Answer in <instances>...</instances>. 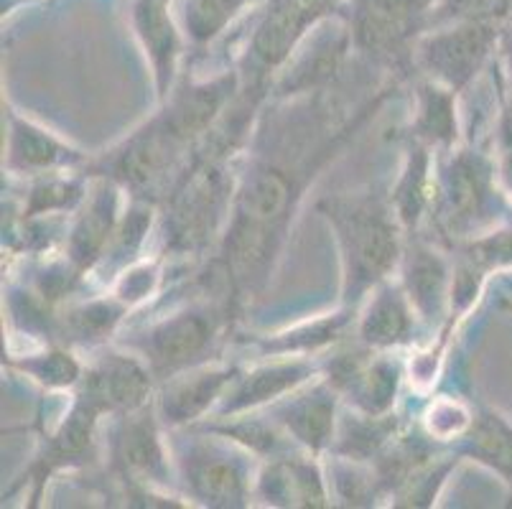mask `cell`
<instances>
[{"label":"cell","mask_w":512,"mask_h":509,"mask_svg":"<svg viewBox=\"0 0 512 509\" xmlns=\"http://www.w3.org/2000/svg\"><path fill=\"white\" fill-rule=\"evenodd\" d=\"M337 232L344 258V293L357 301L360 293L380 283L400 255L398 224L388 204L377 196H329L316 204Z\"/></svg>","instance_id":"obj_1"},{"label":"cell","mask_w":512,"mask_h":509,"mask_svg":"<svg viewBox=\"0 0 512 509\" xmlns=\"http://www.w3.org/2000/svg\"><path fill=\"white\" fill-rule=\"evenodd\" d=\"M227 199V184L222 168L209 156L194 163L171 199L169 245L171 250H197L212 237Z\"/></svg>","instance_id":"obj_2"},{"label":"cell","mask_w":512,"mask_h":509,"mask_svg":"<svg viewBox=\"0 0 512 509\" xmlns=\"http://www.w3.org/2000/svg\"><path fill=\"white\" fill-rule=\"evenodd\" d=\"M436 0H355L352 44L360 51L395 59L421 31Z\"/></svg>","instance_id":"obj_3"},{"label":"cell","mask_w":512,"mask_h":509,"mask_svg":"<svg viewBox=\"0 0 512 509\" xmlns=\"http://www.w3.org/2000/svg\"><path fill=\"white\" fill-rule=\"evenodd\" d=\"M497 41V26L492 18L459 21L456 26L436 31L421 41V62L428 72L449 84L451 90H462L464 84L479 72Z\"/></svg>","instance_id":"obj_4"},{"label":"cell","mask_w":512,"mask_h":509,"mask_svg":"<svg viewBox=\"0 0 512 509\" xmlns=\"http://www.w3.org/2000/svg\"><path fill=\"white\" fill-rule=\"evenodd\" d=\"M329 13L319 0H268L250 39V64L260 74L286 64L301 39L329 18Z\"/></svg>","instance_id":"obj_5"},{"label":"cell","mask_w":512,"mask_h":509,"mask_svg":"<svg viewBox=\"0 0 512 509\" xmlns=\"http://www.w3.org/2000/svg\"><path fill=\"white\" fill-rule=\"evenodd\" d=\"M214 336H217V316L212 311L194 308L148 329L136 347L146 354L156 375L169 377L197 362L214 342Z\"/></svg>","instance_id":"obj_6"},{"label":"cell","mask_w":512,"mask_h":509,"mask_svg":"<svg viewBox=\"0 0 512 509\" xmlns=\"http://www.w3.org/2000/svg\"><path fill=\"white\" fill-rule=\"evenodd\" d=\"M441 199L451 230H469L487 219L490 209L495 207L490 161L472 151L456 153L441 176Z\"/></svg>","instance_id":"obj_7"},{"label":"cell","mask_w":512,"mask_h":509,"mask_svg":"<svg viewBox=\"0 0 512 509\" xmlns=\"http://www.w3.org/2000/svg\"><path fill=\"white\" fill-rule=\"evenodd\" d=\"M186 143H181L161 118L153 120L146 130L136 133L133 138L115 153L113 171L125 186L138 194L156 189L174 168L176 156Z\"/></svg>","instance_id":"obj_8"},{"label":"cell","mask_w":512,"mask_h":509,"mask_svg":"<svg viewBox=\"0 0 512 509\" xmlns=\"http://www.w3.org/2000/svg\"><path fill=\"white\" fill-rule=\"evenodd\" d=\"M186 487L194 499L209 507H242L248 497L245 471L222 451L192 446L181 459Z\"/></svg>","instance_id":"obj_9"},{"label":"cell","mask_w":512,"mask_h":509,"mask_svg":"<svg viewBox=\"0 0 512 509\" xmlns=\"http://www.w3.org/2000/svg\"><path fill=\"white\" fill-rule=\"evenodd\" d=\"M332 385L347 392L367 415H385L395 400L400 370L390 359H367L365 354H344L332 362Z\"/></svg>","instance_id":"obj_10"},{"label":"cell","mask_w":512,"mask_h":509,"mask_svg":"<svg viewBox=\"0 0 512 509\" xmlns=\"http://www.w3.org/2000/svg\"><path fill=\"white\" fill-rule=\"evenodd\" d=\"M349 44H352L349 26L332 21V18H324L316 26L314 39L301 51L299 59L286 72V77L281 79V95L319 90L327 82H332L334 74L342 69Z\"/></svg>","instance_id":"obj_11"},{"label":"cell","mask_w":512,"mask_h":509,"mask_svg":"<svg viewBox=\"0 0 512 509\" xmlns=\"http://www.w3.org/2000/svg\"><path fill=\"white\" fill-rule=\"evenodd\" d=\"M113 459L120 474L130 482H161L164 479V448L158 441L151 413L138 408L123 415L118 431H115Z\"/></svg>","instance_id":"obj_12"},{"label":"cell","mask_w":512,"mask_h":509,"mask_svg":"<svg viewBox=\"0 0 512 509\" xmlns=\"http://www.w3.org/2000/svg\"><path fill=\"white\" fill-rule=\"evenodd\" d=\"M151 392V377L136 359L110 354L87 375L82 398L90 400L100 410H130L143 408Z\"/></svg>","instance_id":"obj_13"},{"label":"cell","mask_w":512,"mask_h":509,"mask_svg":"<svg viewBox=\"0 0 512 509\" xmlns=\"http://www.w3.org/2000/svg\"><path fill=\"white\" fill-rule=\"evenodd\" d=\"M171 0H136L133 6V26L156 69L158 90L166 95L174 77L176 56H179V31L171 18Z\"/></svg>","instance_id":"obj_14"},{"label":"cell","mask_w":512,"mask_h":509,"mask_svg":"<svg viewBox=\"0 0 512 509\" xmlns=\"http://www.w3.org/2000/svg\"><path fill=\"white\" fill-rule=\"evenodd\" d=\"M232 90H235V77H222L209 84H199V87L176 95L169 110L161 115V120L181 143H192L199 135L209 133V125L214 123L225 102L232 97Z\"/></svg>","instance_id":"obj_15"},{"label":"cell","mask_w":512,"mask_h":509,"mask_svg":"<svg viewBox=\"0 0 512 509\" xmlns=\"http://www.w3.org/2000/svg\"><path fill=\"white\" fill-rule=\"evenodd\" d=\"M115 207H118V196H115L113 184L97 186L85 212L74 222L72 237H69V260L77 270L90 268L102 255L107 242L113 240Z\"/></svg>","instance_id":"obj_16"},{"label":"cell","mask_w":512,"mask_h":509,"mask_svg":"<svg viewBox=\"0 0 512 509\" xmlns=\"http://www.w3.org/2000/svg\"><path fill=\"white\" fill-rule=\"evenodd\" d=\"M232 380V370H202L174 380L166 387L161 398V413L169 426H181L197 420L214 400L220 398L227 382Z\"/></svg>","instance_id":"obj_17"},{"label":"cell","mask_w":512,"mask_h":509,"mask_svg":"<svg viewBox=\"0 0 512 509\" xmlns=\"http://www.w3.org/2000/svg\"><path fill=\"white\" fill-rule=\"evenodd\" d=\"M311 372H314V367L309 362H304V359L260 367V370L250 372L235 387V392L230 395L222 413H240V410H248L255 408V405L268 403V400H276L283 392L299 387L306 377H311Z\"/></svg>","instance_id":"obj_18"},{"label":"cell","mask_w":512,"mask_h":509,"mask_svg":"<svg viewBox=\"0 0 512 509\" xmlns=\"http://www.w3.org/2000/svg\"><path fill=\"white\" fill-rule=\"evenodd\" d=\"M100 413L102 410L95 408L90 400L79 398L77 408L72 410L67 423L59 428L57 436L51 438L46 454L41 456V461L36 464V471H39V487L54 469L85 461V456L90 454L92 428H95V420Z\"/></svg>","instance_id":"obj_19"},{"label":"cell","mask_w":512,"mask_h":509,"mask_svg":"<svg viewBox=\"0 0 512 509\" xmlns=\"http://www.w3.org/2000/svg\"><path fill=\"white\" fill-rule=\"evenodd\" d=\"M413 321L408 303L398 288H383L372 298L367 314L362 316L360 336L367 347H395L408 342Z\"/></svg>","instance_id":"obj_20"},{"label":"cell","mask_w":512,"mask_h":509,"mask_svg":"<svg viewBox=\"0 0 512 509\" xmlns=\"http://www.w3.org/2000/svg\"><path fill=\"white\" fill-rule=\"evenodd\" d=\"M283 426L311 451H321L334 436V395L329 390H314L296 398L281 410Z\"/></svg>","instance_id":"obj_21"},{"label":"cell","mask_w":512,"mask_h":509,"mask_svg":"<svg viewBox=\"0 0 512 509\" xmlns=\"http://www.w3.org/2000/svg\"><path fill=\"white\" fill-rule=\"evenodd\" d=\"M77 161V153L64 148L57 138H51L36 125L21 118H13L11 125V148H8V163L18 171H46V168L62 166V163Z\"/></svg>","instance_id":"obj_22"},{"label":"cell","mask_w":512,"mask_h":509,"mask_svg":"<svg viewBox=\"0 0 512 509\" xmlns=\"http://www.w3.org/2000/svg\"><path fill=\"white\" fill-rule=\"evenodd\" d=\"M406 291L418 314L434 319L446 301V263L436 252L416 247L406 265Z\"/></svg>","instance_id":"obj_23"},{"label":"cell","mask_w":512,"mask_h":509,"mask_svg":"<svg viewBox=\"0 0 512 509\" xmlns=\"http://www.w3.org/2000/svg\"><path fill=\"white\" fill-rule=\"evenodd\" d=\"M467 451L477 461L492 466L512 484V428L500 415L484 413L474 423Z\"/></svg>","instance_id":"obj_24"},{"label":"cell","mask_w":512,"mask_h":509,"mask_svg":"<svg viewBox=\"0 0 512 509\" xmlns=\"http://www.w3.org/2000/svg\"><path fill=\"white\" fill-rule=\"evenodd\" d=\"M248 0H184L181 26L194 44H209L225 31Z\"/></svg>","instance_id":"obj_25"},{"label":"cell","mask_w":512,"mask_h":509,"mask_svg":"<svg viewBox=\"0 0 512 509\" xmlns=\"http://www.w3.org/2000/svg\"><path fill=\"white\" fill-rule=\"evenodd\" d=\"M416 130L421 138L446 143V146L456 138L454 95L449 90H441L434 84H423L421 92H418Z\"/></svg>","instance_id":"obj_26"},{"label":"cell","mask_w":512,"mask_h":509,"mask_svg":"<svg viewBox=\"0 0 512 509\" xmlns=\"http://www.w3.org/2000/svg\"><path fill=\"white\" fill-rule=\"evenodd\" d=\"M393 199H395V212H398L400 222L413 227V224L421 219L423 207H426L428 202V156L423 146H416L411 151L406 174H403V179H400Z\"/></svg>","instance_id":"obj_27"},{"label":"cell","mask_w":512,"mask_h":509,"mask_svg":"<svg viewBox=\"0 0 512 509\" xmlns=\"http://www.w3.org/2000/svg\"><path fill=\"white\" fill-rule=\"evenodd\" d=\"M120 316H123V308L115 306V303L92 301L87 306L72 308L67 321H64V329H67L69 339H74V342L92 344L105 339L115 329Z\"/></svg>","instance_id":"obj_28"},{"label":"cell","mask_w":512,"mask_h":509,"mask_svg":"<svg viewBox=\"0 0 512 509\" xmlns=\"http://www.w3.org/2000/svg\"><path fill=\"white\" fill-rule=\"evenodd\" d=\"M395 431V420L380 418V415H367L365 420H349L344 426L342 443H339V454L349 459H370L380 448L388 443V438Z\"/></svg>","instance_id":"obj_29"},{"label":"cell","mask_w":512,"mask_h":509,"mask_svg":"<svg viewBox=\"0 0 512 509\" xmlns=\"http://www.w3.org/2000/svg\"><path fill=\"white\" fill-rule=\"evenodd\" d=\"M18 367L31 372V375L39 382H44L46 387H69L74 385L79 377V364L64 352L41 354V357L36 359H26V362H21Z\"/></svg>","instance_id":"obj_30"},{"label":"cell","mask_w":512,"mask_h":509,"mask_svg":"<svg viewBox=\"0 0 512 509\" xmlns=\"http://www.w3.org/2000/svg\"><path fill=\"white\" fill-rule=\"evenodd\" d=\"M79 199H82V186L79 184H72V181H46V184H39L31 191L26 217L57 212V209H69Z\"/></svg>","instance_id":"obj_31"},{"label":"cell","mask_w":512,"mask_h":509,"mask_svg":"<svg viewBox=\"0 0 512 509\" xmlns=\"http://www.w3.org/2000/svg\"><path fill=\"white\" fill-rule=\"evenodd\" d=\"M467 252H469L467 263H472L479 273L512 265V230L482 237V240H477L474 245H469Z\"/></svg>","instance_id":"obj_32"},{"label":"cell","mask_w":512,"mask_h":509,"mask_svg":"<svg viewBox=\"0 0 512 509\" xmlns=\"http://www.w3.org/2000/svg\"><path fill=\"white\" fill-rule=\"evenodd\" d=\"M472 426L467 410L454 400H441L426 415V428L434 438H454Z\"/></svg>","instance_id":"obj_33"},{"label":"cell","mask_w":512,"mask_h":509,"mask_svg":"<svg viewBox=\"0 0 512 509\" xmlns=\"http://www.w3.org/2000/svg\"><path fill=\"white\" fill-rule=\"evenodd\" d=\"M293 479V504L301 507H324L327 504V492L321 484V476L316 466L309 461H288Z\"/></svg>","instance_id":"obj_34"},{"label":"cell","mask_w":512,"mask_h":509,"mask_svg":"<svg viewBox=\"0 0 512 509\" xmlns=\"http://www.w3.org/2000/svg\"><path fill=\"white\" fill-rule=\"evenodd\" d=\"M222 433L235 441L245 443L258 454H273L278 448V436L265 426V423H258V420H245V423H237V426L222 428Z\"/></svg>","instance_id":"obj_35"},{"label":"cell","mask_w":512,"mask_h":509,"mask_svg":"<svg viewBox=\"0 0 512 509\" xmlns=\"http://www.w3.org/2000/svg\"><path fill=\"white\" fill-rule=\"evenodd\" d=\"M151 227V209L148 207H133L130 209L128 219L123 222L118 232V240H115V247H118V255H130L136 252L138 245L143 242V235Z\"/></svg>","instance_id":"obj_36"},{"label":"cell","mask_w":512,"mask_h":509,"mask_svg":"<svg viewBox=\"0 0 512 509\" xmlns=\"http://www.w3.org/2000/svg\"><path fill=\"white\" fill-rule=\"evenodd\" d=\"M434 6V11H439V18L474 21V18H492L497 0H436Z\"/></svg>","instance_id":"obj_37"},{"label":"cell","mask_w":512,"mask_h":509,"mask_svg":"<svg viewBox=\"0 0 512 509\" xmlns=\"http://www.w3.org/2000/svg\"><path fill=\"white\" fill-rule=\"evenodd\" d=\"M153 278H156V270L153 268H141V270H136V273L125 275L123 286H120V296L130 298V301H138V298H141L138 286H141L148 296V291H151V286H153Z\"/></svg>","instance_id":"obj_38"},{"label":"cell","mask_w":512,"mask_h":509,"mask_svg":"<svg viewBox=\"0 0 512 509\" xmlns=\"http://www.w3.org/2000/svg\"><path fill=\"white\" fill-rule=\"evenodd\" d=\"M502 174H505L507 184L512 189V118L507 115L505 123H502Z\"/></svg>","instance_id":"obj_39"},{"label":"cell","mask_w":512,"mask_h":509,"mask_svg":"<svg viewBox=\"0 0 512 509\" xmlns=\"http://www.w3.org/2000/svg\"><path fill=\"white\" fill-rule=\"evenodd\" d=\"M507 49H510V62H512V39L507 41Z\"/></svg>","instance_id":"obj_40"}]
</instances>
